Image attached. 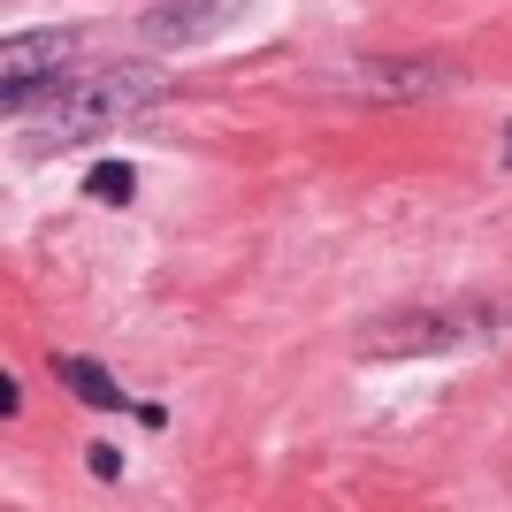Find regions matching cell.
Segmentation results:
<instances>
[{
	"instance_id": "cell-1",
	"label": "cell",
	"mask_w": 512,
	"mask_h": 512,
	"mask_svg": "<svg viewBox=\"0 0 512 512\" xmlns=\"http://www.w3.org/2000/svg\"><path fill=\"white\" fill-rule=\"evenodd\" d=\"M161 92V77L153 69H107L100 85H77V92H62L54 100V123H39L23 146L31 153H62V146H77L85 130H107V123H123L138 100H153Z\"/></svg>"
},
{
	"instance_id": "cell-2",
	"label": "cell",
	"mask_w": 512,
	"mask_h": 512,
	"mask_svg": "<svg viewBox=\"0 0 512 512\" xmlns=\"http://www.w3.org/2000/svg\"><path fill=\"white\" fill-rule=\"evenodd\" d=\"M69 54H77V31H16L0 46V100H8V115H23L31 92L54 85L69 69Z\"/></svg>"
},
{
	"instance_id": "cell-3",
	"label": "cell",
	"mask_w": 512,
	"mask_h": 512,
	"mask_svg": "<svg viewBox=\"0 0 512 512\" xmlns=\"http://www.w3.org/2000/svg\"><path fill=\"white\" fill-rule=\"evenodd\" d=\"M62 383L77 390V398H92V406H123V390L107 383L100 367H85V360H62Z\"/></svg>"
},
{
	"instance_id": "cell-4",
	"label": "cell",
	"mask_w": 512,
	"mask_h": 512,
	"mask_svg": "<svg viewBox=\"0 0 512 512\" xmlns=\"http://www.w3.org/2000/svg\"><path fill=\"white\" fill-rule=\"evenodd\" d=\"M85 192H100V199H130V161H100V169L85 176Z\"/></svg>"
}]
</instances>
